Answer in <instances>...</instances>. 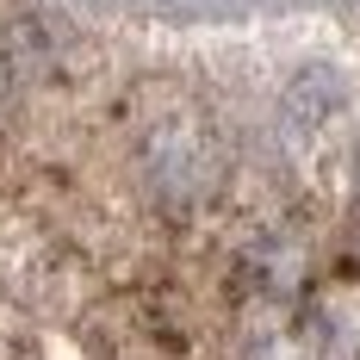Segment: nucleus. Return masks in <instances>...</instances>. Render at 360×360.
Returning a JSON list of instances; mask_svg holds the SVG:
<instances>
[]
</instances>
